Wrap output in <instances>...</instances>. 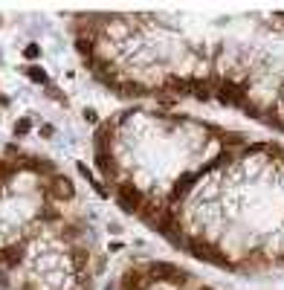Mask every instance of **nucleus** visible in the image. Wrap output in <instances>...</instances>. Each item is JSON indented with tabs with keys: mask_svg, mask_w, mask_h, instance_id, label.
I'll return each instance as SVG.
<instances>
[{
	"mask_svg": "<svg viewBox=\"0 0 284 290\" xmlns=\"http://www.w3.org/2000/svg\"><path fill=\"white\" fill-rule=\"evenodd\" d=\"M145 273H148V279L151 282H171V285H186L189 282V273L186 270H180L177 264H168V261H151L148 267H145Z\"/></svg>",
	"mask_w": 284,
	"mask_h": 290,
	"instance_id": "1",
	"label": "nucleus"
},
{
	"mask_svg": "<svg viewBox=\"0 0 284 290\" xmlns=\"http://www.w3.org/2000/svg\"><path fill=\"white\" fill-rule=\"evenodd\" d=\"M44 194H47L52 203H70V200L76 197V186H73V180H70V177H64V174H52V177H50V183L44 186Z\"/></svg>",
	"mask_w": 284,
	"mask_h": 290,
	"instance_id": "2",
	"label": "nucleus"
},
{
	"mask_svg": "<svg viewBox=\"0 0 284 290\" xmlns=\"http://www.w3.org/2000/svg\"><path fill=\"white\" fill-rule=\"evenodd\" d=\"M116 203L125 209V212H139V206L145 203V192L142 189H136L133 183H119L116 186Z\"/></svg>",
	"mask_w": 284,
	"mask_h": 290,
	"instance_id": "3",
	"label": "nucleus"
},
{
	"mask_svg": "<svg viewBox=\"0 0 284 290\" xmlns=\"http://www.w3.org/2000/svg\"><path fill=\"white\" fill-rule=\"evenodd\" d=\"M186 247H189L197 258L209 261V264H218V267H226V270L232 267V261H229V258H223L221 250H215V247H212V244H206V241H197V238H194V241H186Z\"/></svg>",
	"mask_w": 284,
	"mask_h": 290,
	"instance_id": "4",
	"label": "nucleus"
},
{
	"mask_svg": "<svg viewBox=\"0 0 284 290\" xmlns=\"http://www.w3.org/2000/svg\"><path fill=\"white\" fill-rule=\"evenodd\" d=\"M15 165H18V171H32V174H47V177H52V174H55V162L41 160V157H18V160H15Z\"/></svg>",
	"mask_w": 284,
	"mask_h": 290,
	"instance_id": "5",
	"label": "nucleus"
},
{
	"mask_svg": "<svg viewBox=\"0 0 284 290\" xmlns=\"http://www.w3.org/2000/svg\"><path fill=\"white\" fill-rule=\"evenodd\" d=\"M151 285H154V282L148 279L145 270H128L125 276H122V282H119L122 290H148Z\"/></svg>",
	"mask_w": 284,
	"mask_h": 290,
	"instance_id": "6",
	"label": "nucleus"
},
{
	"mask_svg": "<svg viewBox=\"0 0 284 290\" xmlns=\"http://www.w3.org/2000/svg\"><path fill=\"white\" fill-rule=\"evenodd\" d=\"M113 133H116V122H99L96 125V151H110V142H113Z\"/></svg>",
	"mask_w": 284,
	"mask_h": 290,
	"instance_id": "7",
	"label": "nucleus"
},
{
	"mask_svg": "<svg viewBox=\"0 0 284 290\" xmlns=\"http://www.w3.org/2000/svg\"><path fill=\"white\" fill-rule=\"evenodd\" d=\"M21 261H24V244H12V247H3V250H0V264H3L6 270L18 267Z\"/></svg>",
	"mask_w": 284,
	"mask_h": 290,
	"instance_id": "8",
	"label": "nucleus"
},
{
	"mask_svg": "<svg viewBox=\"0 0 284 290\" xmlns=\"http://www.w3.org/2000/svg\"><path fill=\"white\" fill-rule=\"evenodd\" d=\"M113 151H96V168L107 177V180H113L116 177V165H113Z\"/></svg>",
	"mask_w": 284,
	"mask_h": 290,
	"instance_id": "9",
	"label": "nucleus"
},
{
	"mask_svg": "<svg viewBox=\"0 0 284 290\" xmlns=\"http://www.w3.org/2000/svg\"><path fill=\"white\" fill-rule=\"evenodd\" d=\"M67 261H70V267H73L76 273H84V267L90 264V253H87L84 247H70V253H67Z\"/></svg>",
	"mask_w": 284,
	"mask_h": 290,
	"instance_id": "10",
	"label": "nucleus"
},
{
	"mask_svg": "<svg viewBox=\"0 0 284 290\" xmlns=\"http://www.w3.org/2000/svg\"><path fill=\"white\" fill-rule=\"evenodd\" d=\"M162 90H171L177 96H189L191 93V79H180V76H168L162 81Z\"/></svg>",
	"mask_w": 284,
	"mask_h": 290,
	"instance_id": "11",
	"label": "nucleus"
},
{
	"mask_svg": "<svg viewBox=\"0 0 284 290\" xmlns=\"http://www.w3.org/2000/svg\"><path fill=\"white\" fill-rule=\"evenodd\" d=\"M148 93H151V87H145L139 81H128V79L119 81V96H148Z\"/></svg>",
	"mask_w": 284,
	"mask_h": 290,
	"instance_id": "12",
	"label": "nucleus"
},
{
	"mask_svg": "<svg viewBox=\"0 0 284 290\" xmlns=\"http://www.w3.org/2000/svg\"><path fill=\"white\" fill-rule=\"evenodd\" d=\"M194 180H197L194 174H183V177L174 183V189H171V200H180V197H183V194H186L191 186H194Z\"/></svg>",
	"mask_w": 284,
	"mask_h": 290,
	"instance_id": "13",
	"label": "nucleus"
},
{
	"mask_svg": "<svg viewBox=\"0 0 284 290\" xmlns=\"http://www.w3.org/2000/svg\"><path fill=\"white\" fill-rule=\"evenodd\" d=\"M76 50H78V55H84V58L90 61V58H93V53H96V38H90V35L76 38Z\"/></svg>",
	"mask_w": 284,
	"mask_h": 290,
	"instance_id": "14",
	"label": "nucleus"
},
{
	"mask_svg": "<svg viewBox=\"0 0 284 290\" xmlns=\"http://www.w3.org/2000/svg\"><path fill=\"white\" fill-rule=\"evenodd\" d=\"M24 76H26L29 81H35V84H47V81H50L47 70H44L41 64H29V67H24Z\"/></svg>",
	"mask_w": 284,
	"mask_h": 290,
	"instance_id": "15",
	"label": "nucleus"
},
{
	"mask_svg": "<svg viewBox=\"0 0 284 290\" xmlns=\"http://www.w3.org/2000/svg\"><path fill=\"white\" fill-rule=\"evenodd\" d=\"M84 235V226L81 224H64L61 226V238L64 241H78Z\"/></svg>",
	"mask_w": 284,
	"mask_h": 290,
	"instance_id": "16",
	"label": "nucleus"
},
{
	"mask_svg": "<svg viewBox=\"0 0 284 290\" xmlns=\"http://www.w3.org/2000/svg\"><path fill=\"white\" fill-rule=\"evenodd\" d=\"M18 174V165H15V160H0V183H9L12 177Z\"/></svg>",
	"mask_w": 284,
	"mask_h": 290,
	"instance_id": "17",
	"label": "nucleus"
},
{
	"mask_svg": "<svg viewBox=\"0 0 284 290\" xmlns=\"http://www.w3.org/2000/svg\"><path fill=\"white\" fill-rule=\"evenodd\" d=\"M32 131V116H21L15 125H12V133H15V139H24L26 133Z\"/></svg>",
	"mask_w": 284,
	"mask_h": 290,
	"instance_id": "18",
	"label": "nucleus"
},
{
	"mask_svg": "<svg viewBox=\"0 0 284 290\" xmlns=\"http://www.w3.org/2000/svg\"><path fill=\"white\" fill-rule=\"evenodd\" d=\"M38 218H41L44 224H58V221H61V209H55V206H44Z\"/></svg>",
	"mask_w": 284,
	"mask_h": 290,
	"instance_id": "19",
	"label": "nucleus"
},
{
	"mask_svg": "<svg viewBox=\"0 0 284 290\" xmlns=\"http://www.w3.org/2000/svg\"><path fill=\"white\" fill-rule=\"evenodd\" d=\"M223 136V145H244V133H223V131H218Z\"/></svg>",
	"mask_w": 284,
	"mask_h": 290,
	"instance_id": "20",
	"label": "nucleus"
},
{
	"mask_svg": "<svg viewBox=\"0 0 284 290\" xmlns=\"http://www.w3.org/2000/svg\"><path fill=\"white\" fill-rule=\"evenodd\" d=\"M47 96H50V99H55L58 105H67V96H64V90H61V87H47Z\"/></svg>",
	"mask_w": 284,
	"mask_h": 290,
	"instance_id": "21",
	"label": "nucleus"
},
{
	"mask_svg": "<svg viewBox=\"0 0 284 290\" xmlns=\"http://www.w3.org/2000/svg\"><path fill=\"white\" fill-rule=\"evenodd\" d=\"M38 55H41V47H38V44H26V47H24V58H26V61L38 58Z\"/></svg>",
	"mask_w": 284,
	"mask_h": 290,
	"instance_id": "22",
	"label": "nucleus"
},
{
	"mask_svg": "<svg viewBox=\"0 0 284 290\" xmlns=\"http://www.w3.org/2000/svg\"><path fill=\"white\" fill-rule=\"evenodd\" d=\"M78 174H81V177H84V180H87V183H90V186H99V183H96L93 180V171H90V168H87V165H84V162H78Z\"/></svg>",
	"mask_w": 284,
	"mask_h": 290,
	"instance_id": "23",
	"label": "nucleus"
},
{
	"mask_svg": "<svg viewBox=\"0 0 284 290\" xmlns=\"http://www.w3.org/2000/svg\"><path fill=\"white\" fill-rule=\"evenodd\" d=\"M81 116H84V119H87L90 125H99V116H96L93 107H84V110H81Z\"/></svg>",
	"mask_w": 284,
	"mask_h": 290,
	"instance_id": "24",
	"label": "nucleus"
},
{
	"mask_svg": "<svg viewBox=\"0 0 284 290\" xmlns=\"http://www.w3.org/2000/svg\"><path fill=\"white\" fill-rule=\"evenodd\" d=\"M55 133V125H41V136H52Z\"/></svg>",
	"mask_w": 284,
	"mask_h": 290,
	"instance_id": "25",
	"label": "nucleus"
},
{
	"mask_svg": "<svg viewBox=\"0 0 284 290\" xmlns=\"http://www.w3.org/2000/svg\"><path fill=\"white\" fill-rule=\"evenodd\" d=\"M21 290H35V285H32V282H24V288Z\"/></svg>",
	"mask_w": 284,
	"mask_h": 290,
	"instance_id": "26",
	"label": "nucleus"
},
{
	"mask_svg": "<svg viewBox=\"0 0 284 290\" xmlns=\"http://www.w3.org/2000/svg\"><path fill=\"white\" fill-rule=\"evenodd\" d=\"M197 290H215V288H209V285H203V288H197Z\"/></svg>",
	"mask_w": 284,
	"mask_h": 290,
	"instance_id": "27",
	"label": "nucleus"
}]
</instances>
